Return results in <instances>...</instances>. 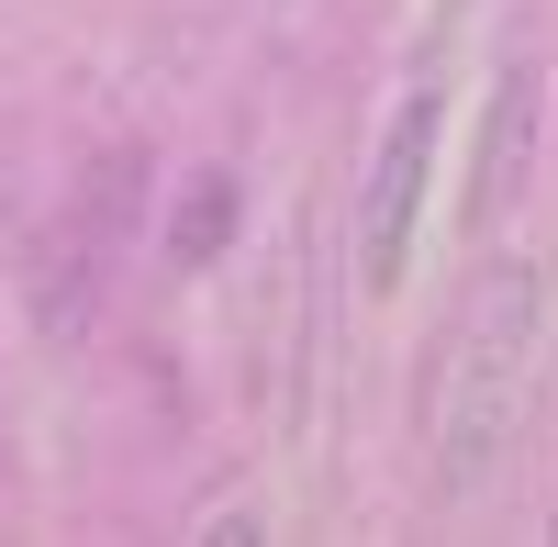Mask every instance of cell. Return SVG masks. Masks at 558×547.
Returning a JSON list of instances; mask_svg holds the SVG:
<instances>
[{
  "instance_id": "cell-1",
  "label": "cell",
  "mask_w": 558,
  "mask_h": 547,
  "mask_svg": "<svg viewBox=\"0 0 558 547\" xmlns=\"http://www.w3.org/2000/svg\"><path fill=\"white\" fill-rule=\"evenodd\" d=\"M536 325H547L536 268L492 257L470 280V302H458L447 347H436V380H425V459L447 491H481L514 459V436L536 414Z\"/></svg>"
},
{
  "instance_id": "cell-2",
  "label": "cell",
  "mask_w": 558,
  "mask_h": 547,
  "mask_svg": "<svg viewBox=\"0 0 558 547\" xmlns=\"http://www.w3.org/2000/svg\"><path fill=\"white\" fill-rule=\"evenodd\" d=\"M436 134H447V101H436V78H413L357 179V291H402L413 223H425V191H436Z\"/></svg>"
},
{
  "instance_id": "cell-3",
  "label": "cell",
  "mask_w": 558,
  "mask_h": 547,
  "mask_svg": "<svg viewBox=\"0 0 558 547\" xmlns=\"http://www.w3.org/2000/svg\"><path fill=\"white\" fill-rule=\"evenodd\" d=\"M525 157H536V68L514 57L492 78V123H481V168H470V223H502L525 191Z\"/></svg>"
},
{
  "instance_id": "cell-4",
  "label": "cell",
  "mask_w": 558,
  "mask_h": 547,
  "mask_svg": "<svg viewBox=\"0 0 558 547\" xmlns=\"http://www.w3.org/2000/svg\"><path fill=\"white\" fill-rule=\"evenodd\" d=\"M223 235H235V179H223V168L179 179V202H168V268H213Z\"/></svg>"
}]
</instances>
